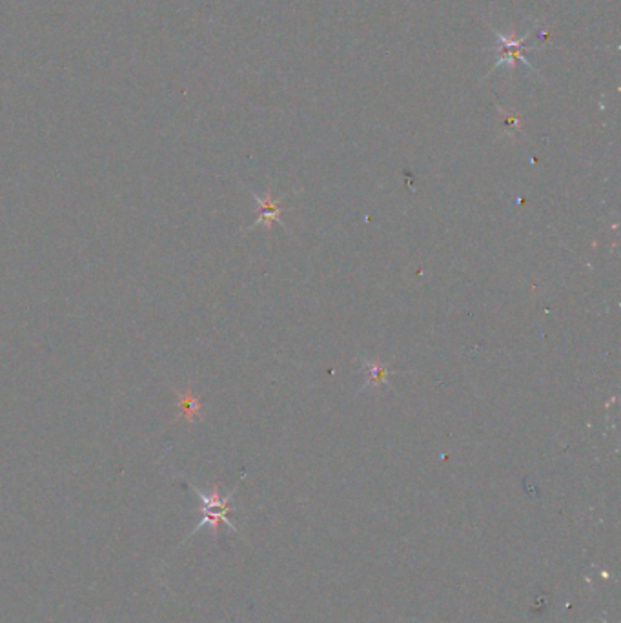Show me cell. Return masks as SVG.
I'll use <instances>...</instances> for the list:
<instances>
[{"label":"cell","mask_w":621,"mask_h":623,"mask_svg":"<svg viewBox=\"0 0 621 623\" xmlns=\"http://www.w3.org/2000/svg\"><path fill=\"white\" fill-rule=\"evenodd\" d=\"M190 489H192L193 492L199 496V499H201V514H202L201 521H199V525L192 530V534H195L197 530H201L202 527H210L214 536H217V534H219L221 523L228 525L230 529L237 532V527L228 520V512L232 511V499L233 496H235V492H237V487H235V490H232L228 496H221L219 487H217V485H215L211 492H202V490H199L197 487H193V485H190ZM192 534H190V536H192Z\"/></svg>","instance_id":"cell-1"},{"label":"cell","mask_w":621,"mask_h":623,"mask_svg":"<svg viewBox=\"0 0 621 623\" xmlns=\"http://www.w3.org/2000/svg\"><path fill=\"white\" fill-rule=\"evenodd\" d=\"M251 197H254V201L259 204L261 216H259V219L255 221L254 225H251L248 230L255 228V226H261V225L270 226V223H279V225H282L281 202L285 201V197L273 199L272 192H266V195H264V197H261V195H257V193H251Z\"/></svg>","instance_id":"cell-2"},{"label":"cell","mask_w":621,"mask_h":623,"mask_svg":"<svg viewBox=\"0 0 621 623\" xmlns=\"http://www.w3.org/2000/svg\"><path fill=\"white\" fill-rule=\"evenodd\" d=\"M179 408H181V416L186 417L190 423L195 421V417L199 416L201 412V401L192 394V391H186V392H179Z\"/></svg>","instance_id":"cell-3"},{"label":"cell","mask_w":621,"mask_h":623,"mask_svg":"<svg viewBox=\"0 0 621 623\" xmlns=\"http://www.w3.org/2000/svg\"><path fill=\"white\" fill-rule=\"evenodd\" d=\"M365 372L368 374V379H367V386H379V383H384L388 379L390 372L388 368L381 365L379 361H365Z\"/></svg>","instance_id":"cell-4"}]
</instances>
